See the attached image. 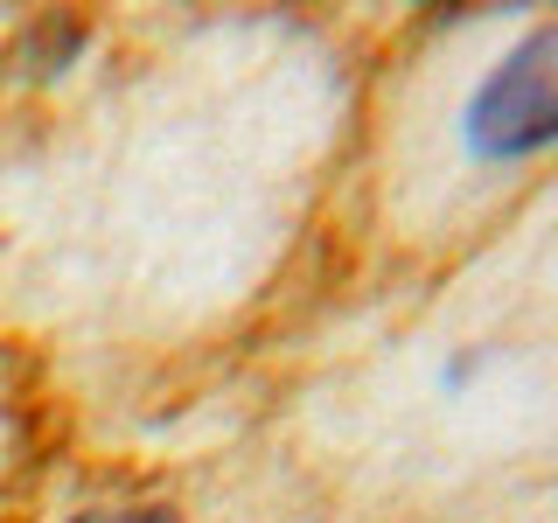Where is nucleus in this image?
<instances>
[{
    "label": "nucleus",
    "mask_w": 558,
    "mask_h": 523,
    "mask_svg": "<svg viewBox=\"0 0 558 523\" xmlns=\"http://www.w3.org/2000/svg\"><path fill=\"white\" fill-rule=\"evenodd\" d=\"M551 139H558V22L523 35L468 98V147L482 161H523Z\"/></svg>",
    "instance_id": "obj_1"
},
{
    "label": "nucleus",
    "mask_w": 558,
    "mask_h": 523,
    "mask_svg": "<svg viewBox=\"0 0 558 523\" xmlns=\"http://www.w3.org/2000/svg\"><path fill=\"white\" fill-rule=\"evenodd\" d=\"M77 523H174L168 510H92V516H77Z\"/></svg>",
    "instance_id": "obj_2"
}]
</instances>
